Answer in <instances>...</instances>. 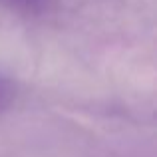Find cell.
<instances>
[{"mask_svg":"<svg viewBox=\"0 0 157 157\" xmlns=\"http://www.w3.org/2000/svg\"><path fill=\"white\" fill-rule=\"evenodd\" d=\"M0 2L20 12H40L46 6V0H0Z\"/></svg>","mask_w":157,"mask_h":157,"instance_id":"cell-1","label":"cell"},{"mask_svg":"<svg viewBox=\"0 0 157 157\" xmlns=\"http://www.w3.org/2000/svg\"><path fill=\"white\" fill-rule=\"evenodd\" d=\"M10 96H12V86H10V82H8L6 78L0 76V107L6 105V101L10 100Z\"/></svg>","mask_w":157,"mask_h":157,"instance_id":"cell-2","label":"cell"}]
</instances>
